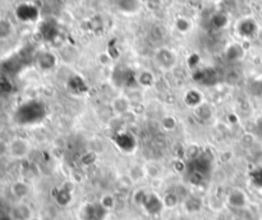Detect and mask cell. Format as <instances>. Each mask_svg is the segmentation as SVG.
<instances>
[{
	"label": "cell",
	"mask_w": 262,
	"mask_h": 220,
	"mask_svg": "<svg viewBox=\"0 0 262 220\" xmlns=\"http://www.w3.org/2000/svg\"><path fill=\"white\" fill-rule=\"evenodd\" d=\"M117 205V200L111 193H105L103 197L100 198V206H101V209L105 210V211H110L113 210Z\"/></svg>",
	"instance_id": "7"
},
{
	"label": "cell",
	"mask_w": 262,
	"mask_h": 220,
	"mask_svg": "<svg viewBox=\"0 0 262 220\" xmlns=\"http://www.w3.org/2000/svg\"><path fill=\"white\" fill-rule=\"evenodd\" d=\"M30 192H31V187H30V184L26 180H16V182L12 183L11 193L18 201L25 200L30 194Z\"/></svg>",
	"instance_id": "4"
},
{
	"label": "cell",
	"mask_w": 262,
	"mask_h": 220,
	"mask_svg": "<svg viewBox=\"0 0 262 220\" xmlns=\"http://www.w3.org/2000/svg\"><path fill=\"white\" fill-rule=\"evenodd\" d=\"M9 216H11L12 220H32L34 219V212H32L31 206L27 205L23 201H18L12 207Z\"/></svg>",
	"instance_id": "2"
},
{
	"label": "cell",
	"mask_w": 262,
	"mask_h": 220,
	"mask_svg": "<svg viewBox=\"0 0 262 220\" xmlns=\"http://www.w3.org/2000/svg\"><path fill=\"white\" fill-rule=\"evenodd\" d=\"M15 34V25L9 18L0 17V41L11 39Z\"/></svg>",
	"instance_id": "5"
},
{
	"label": "cell",
	"mask_w": 262,
	"mask_h": 220,
	"mask_svg": "<svg viewBox=\"0 0 262 220\" xmlns=\"http://www.w3.org/2000/svg\"><path fill=\"white\" fill-rule=\"evenodd\" d=\"M164 207L166 209H175L179 205V196L175 192H166L161 198Z\"/></svg>",
	"instance_id": "6"
},
{
	"label": "cell",
	"mask_w": 262,
	"mask_h": 220,
	"mask_svg": "<svg viewBox=\"0 0 262 220\" xmlns=\"http://www.w3.org/2000/svg\"><path fill=\"white\" fill-rule=\"evenodd\" d=\"M161 124H163L164 129L165 131H173L177 127V119L174 117H165L163 120H161Z\"/></svg>",
	"instance_id": "8"
},
{
	"label": "cell",
	"mask_w": 262,
	"mask_h": 220,
	"mask_svg": "<svg viewBox=\"0 0 262 220\" xmlns=\"http://www.w3.org/2000/svg\"><path fill=\"white\" fill-rule=\"evenodd\" d=\"M231 220H243V219H240V217H234V219H231Z\"/></svg>",
	"instance_id": "11"
},
{
	"label": "cell",
	"mask_w": 262,
	"mask_h": 220,
	"mask_svg": "<svg viewBox=\"0 0 262 220\" xmlns=\"http://www.w3.org/2000/svg\"><path fill=\"white\" fill-rule=\"evenodd\" d=\"M229 205L234 209H244L248 205V197L247 194L242 191V189H233L226 197Z\"/></svg>",
	"instance_id": "3"
},
{
	"label": "cell",
	"mask_w": 262,
	"mask_h": 220,
	"mask_svg": "<svg viewBox=\"0 0 262 220\" xmlns=\"http://www.w3.org/2000/svg\"><path fill=\"white\" fill-rule=\"evenodd\" d=\"M9 154V141H4L0 138V157L6 156Z\"/></svg>",
	"instance_id": "9"
},
{
	"label": "cell",
	"mask_w": 262,
	"mask_h": 220,
	"mask_svg": "<svg viewBox=\"0 0 262 220\" xmlns=\"http://www.w3.org/2000/svg\"><path fill=\"white\" fill-rule=\"evenodd\" d=\"M31 152V143L27 138L16 136L9 141V156L15 160H23Z\"/></svg>",
	"instance_id": "1"
},
{
	"label": "cell",
	"mask_w": 262,
	"mask_h": 220,
	"mask_svg": "<svg viewBox=\"0 0 262 220\" xmlns=\"http://www.w3.org/2000/svg\"><path fill=\"white\" fill-rule=\"evenodd\" d=\"M11 123V117L7 113L0 112V127H7Z\"/></svg>",
	"instance_id": "10"
}]
</instances>
